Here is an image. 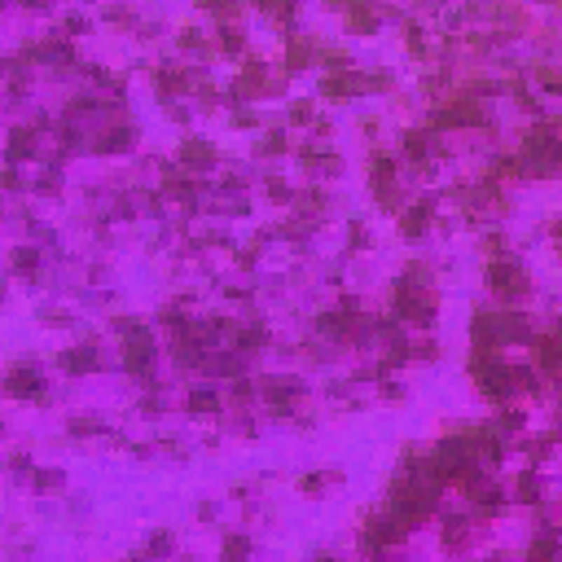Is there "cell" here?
<instances>
[{
  "label": "cell",
  "instance_id": "cell-1",
  "mask_svg": "<svg viewBox=\"0 0 562 562\" xmlns=\"http://www.w3.org/2000/svg\"><path fill=\"white\" fill-rule=\"evenodd\" d=\"M474 338L479 347H501V343H514V338H527V325L519 317H509V312H479V321H474Z\"/></svg>",
  "mask_w": 562,
  "mask_h": 562
},
{
  "label": "cell",
  "instance_id": "cell-2",
  "mask_svg": "<svg viewBox=\"0 0 562 562\" xmlns=\"http://www.w3.org/2000/svg\"><path fill=\"white\" fill-rule=\"evenodd\" d=\"M123 352H128L132 373H150V365H154V343H150V334H145V329L123 325Z\"/></svg>",
  "mask_w": 562,
  "mask_h": 562
},
{
  "label": "cell",
  "instance_id": "cell-3",
  "mask_svg": "<svg viewBox=\"0 0 562 562\" xmlns=\"http://www.w3.org/2000/svg\"><path fill=\"white\" fill-rule=\"evenodd\" d=\"M62 369H66V373L97 369V352H92V347H75V352H66V356H62Z\"/></svg>",
  "mask_w": 562,
  "mask_h": 562
},
{
  "label": "cell",
  "instance_id": "cell-4",
  "mask_svg": "<svg viewBox=\"0 0 562 562\" xmlns=\"http://www.w3.org/2000/svg\"><path fill=\"white\" fill-rule=\"evenodd\" d=\"M44 383H40V373H31V369H18V373H13L9 378V391L13 395H40V400H44V391H40Z\"/></svg>",
  "mask_w": 562,
  "mask_h": 562
},
{
  "label": "cell",
  "instance_id": "cell-5",
  "mask_svg": "<svg viewBox=\"0 0 562 562\" xmlns=\"http://www.w3.org/2000/svg\"><path fill=\"white\" fill-rule=\"evenodd\" d=\"M426 224H431V207H413L409 216H404V233L413 238V233H422Z\"/></svg>",
  "mask_w": 562,
  "mask_h": 562
},
{
  "label": "cell",
  "instance_id": "cell-6",
  "mask_svg": "<svg viewBox=\"0 0 562 562\" xmlns=\"http://www.w3.org/2000/svg\"><path fill=\"white\" fill-rule=\"evenodd\" d=\"M246 558V540L242 536H228V544H224V562H242Z\"/></svg>",
  "mask_w": 562,
  "mask_h": 562
},
{
  "label": "cell",
  "instance_id": "cell-7",
  "mask_svg": "<svg viewBox=\"0 0 562 562\" xmlns=\"http://www.w3.org/2000/svg\"><path fill=\"white\" fill-rule=\"evenodd\" d=\"M189 409H193V413L216 409V395H211V391H193V395H189Z\"/></svg>",
  "mask_w": 562,
  "mask_h": 562
},
{
  "label": "cell",
  "instance_id": "cell-8",
  "mask_svg": "<svg viewBox=\"0 0 562 562\" xmlns=\"http://www.w3.org/2000/svg\"><path fill=\"white\" fill-rule=\"evenodd\" d=\"M519 497H523V501H536V497H540V484L523 474V479H519Z\"/></svg>",
  "mask_w": 562,
  "mask_h": 562
},
{
  "label": "cell",
  "instance_id": "cell-9",
  "mask_svg": "<svg viewBox=\"0 0 562 562\" xmlns=\"http://www.w3.org/2000/svg\"><path fill=\"white\" fill-rule=\"evenodd\" d=\"M558 242H562V224H558Z\"/></svg>",
  "mask_w": 562,
  "mask_h": 562
}]
</instances>
